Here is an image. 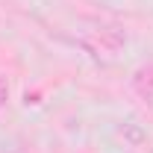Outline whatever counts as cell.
<instances>
[{
  "label": "cell",
  "instance_id": "6da1fadb",
  "mask_svg": "<svg viewBox=\"0 0 153 153\" xmlns=\"http://www.w3.org/2000/svg\"><path fill=\"white\" fill-rule=\"evenodd\" d=\"M6 100H9V82H6V79L0 76V106H3Z\"/></svg>",
  "mask_w": 153,
  "mask_h": 153
}]
</instances>
